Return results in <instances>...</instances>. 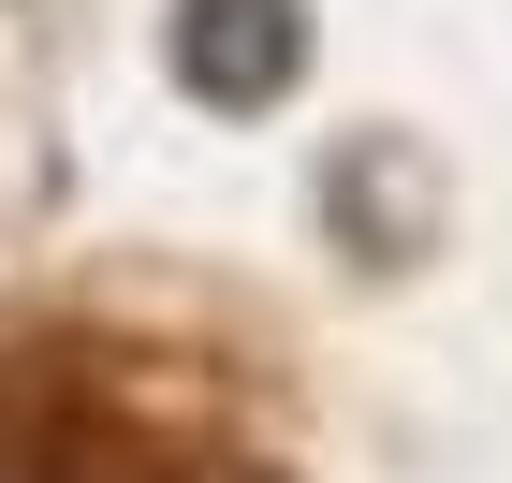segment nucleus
Instances as JSON below:
<instances>
[{"label": "nucleus", "instance_id": "obj_1", "mask_svg": "<svg viewBox=\"0 0 512 483\" xmlns=\"http://www.w3.org/2000/svg\"><path fill=\"white\" fill-rule=\"evenodd\" d=\"M176 74H191V103H278L308 74V15L293 0H176Z\"/></svg>", "mask_w": 512, "mask_h": 483}]
</instances>
